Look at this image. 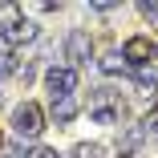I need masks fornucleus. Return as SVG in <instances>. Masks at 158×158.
<instances>
[{"instance_id": "2eb2a0df", "label": "nucleus", "mask_w": 158, "mask_h": 158, "mask_svg": "<svg viewBox=\"0 0 158 158\" xmlns=\"http://www.w3.org/2000/svg\"><path fill=\"white\" fill-rule=\"evenodd\" d=\"M4 158H16V154H4Z\"/></svg>"}, {"instance_id": "1a4fd4ad", "label": "nucleus", "mask_w": 158, "mask_h": 158, "mask_svg": "<svg viewBox=\"0 0 158 158\" xmlns=\"http://www.w3.org/2000/svg\"><path fill=\"white\" fill-rule=\"evenodd\" d=\"M0 73H16V53H12V45H4V41H0Z\"/></svg>"}, {"instance_id": "4468645a", "label": "nucleus", "mask_w": 158, "mask_h": 158, "mask_svg": "<svg viewBox=\"0 0 158 158\" xmlns=\"http://www.w3.org/2000/svg\"><path fill=\"white\" fill-rule=\"evenodd\" d=\"M138 12H142L146 20H154V24H158V4H138Z\"/></svg>"}, {"instance_id": "0eeeda50", "label": "nucleus", "mask_w": 158, "mask_h": 158, "mask_svg": "<svg viewBox=\"0 0 158 158\" xmlns=\"http://www.w3.org/2000/svg\"><path fill=\"white\" fill-rule=\"evenodd\" d=\"M77 110H81V106H77V93H73V98H57V102L49 106V114L57 118V126L73 122V118H77Z\"/></svg>"}, {"instance_id": "6e6552de", "label": "nucleus", "mask_w": 158, "mask_h": 158, "mask_svg": "<svg viewBox=\"0 0 158 158\" xmlns=\"http://www.w3.org/2000/svg\"><path fill=\"white\" fill-rule=\"evenodd\" d=\"M134 85H138L142 93H154V89H158V69H154V65H146V69H134Z\"/></svg>"}, {"instance_id": "f03ea898", "label": "nucleus", "mask_w": 158, "mask_h": 158, "mask_svg": "<svg viewBox=\"0 0 158 158\" xmlns=\"http://www.w3.org/2000/svg\"><path fill=\"white\" fill-rule=\"evenodd\" d=\"M89 118L98 122V126H118V122L126 118L122 93H114V89H98V93L89 98Z\"/></svg>"}, {"instance_id": "f257e3e1", "label": "nucleus", "mask_w": 158, "mask_h": 158, "mask_svg": "<svg viewBox=\"0 0 158 158\" xmlns=\"http://www.w3.org/2000/svg\"><path fill=\"white\" fill-rule=\"evenodd\" d=\"M33 20H28L16 4H4L0 8V41L4 45H24V41H33Z\"/></svg>"}, {"instance_id": "ddd939ff", "label": "nucleus", "mask_w": 158, "mask_h": 158, "mask_svg": "<svg viewBox=\"0 0 158 158\" xmlns=\"http://www.w3.org/2000/svg\"><path fill=\"white\" fill-rule=\"evenodd\" d=\"M24 158H61V154H57V150H49V146H33Z\"/></svg>"}, {"instance_id": "f8f14e48", "label": "nucleus", "mask_w": 158, "mask_h": 158, "mask_svg": "<svg viewBox=\"0 0 158 158\" xmlns=\"http://www.w3.org/2000/svg\"><path fill=\"white\" fill-rule=\"evenodd\" d=\"M73 158H102V146H98V142H81V146L73 150Z\"/></svg>"}, {"instance_id": "20e7f679", "label": "nucleus", "mask_w": 158, "mask_h": 158, "mask_svg": "<svg viewBox=\"0 0 158 158\" xmlns=\"http://www.w3.org/2000/svg\"><path fill=\"white\" fill-rule=\"evenodd\" d=\"M122 61L134 65V69L154 65V61H158V41H150V37H130V41L122 45Z\"/></svg>"}, {"instance_id": "39448f33", "label": "nucleus", "mask_w": 158, "mask_h": 158, "mask_svg": "<svg viewBox=\"0 0 158 158\" xmlns=\"http://www.w3.org/2000/svg\"><path fill=\"white\" fill-rule=\"evenodd\" d=\"M45 85H49V98L57 102V98H73V89H77V69H49V77H45Z\"/></svg>"}, {"instance_id": "9d476101", "label": "nucleus", "mask_w": 158, "mask_h": 158, "mask_svg": "<svg viewBox=\"0 0 158 158\" xmlns=\"http://www.w3.org/2000/svg\"><path fill=\"white\" fill-rule=\"evenodd\" d=\"M142 134H146L150 142H158V102H154V110L142 118Z\"/></svg>"}, {"instance_id": "9b49d317", "label": "nucleus", "mask_w": 158, "mask_h": 158, "mask_svg": "<svg viewBox=\"0 0 158 158\" xmlns=\"http://www.w3.org/2000/svg\"><path fill=\"white\" fill-rule=\"evenodd\" d=\"M102 69H106V73H122V69H126V61H122V53H106V61H102Z\"/></svg>"}, {"instance_id": "423d86ee", "label": "nucleus", "mask_w": 158, "mask_h": 158, "mask_svg": "<svg viewBox=\"0 0 158 158\" xmlns=\"http://www.w3.org/2000/svg\"><path fill=\"white\" fill-rule=\"evenodd\" d=\"M65 57L73 61L69 69L85 65V61L93 57V41H89V33H81V28H77V33H69V41H65Z\"/></svg>"}, {"instance_id": "7ed1b4c3", "label": "nucleus", "mask_w": 158, "mask_h": 158, "mask_svg": "<svg viewBox=\"0 0 158 158\" xmlns=\"http://www.w3.org/2000/svg\"><path fill=\"white\" fill-rule=\"evenodd\" d=\"M12 130H16V138H41V130H45V110H41L37 102H20V106L12 110Z\"/></svg>"}]
</instances>
